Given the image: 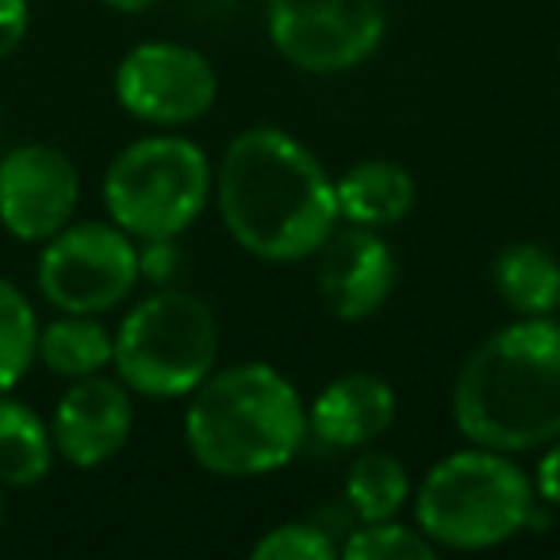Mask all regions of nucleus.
Segmentation results:
<instances>
[{
	"label": "nucleus",
	"instance_id": "nucleus-1",
	"mask_svg": "<svg viewBox=\"0 0 560 560\" xmlns=\"http://www.w3.org/2000/svg\"><path fill=\"white\" fill-rule=\"evenodd\" d=\"M223 226L261 261H304L338 226L335 177L280 127H246L215 170Z\"/></svg>",
	"mask_w": 560,
	"mask_h": 560
},
{
	"label": "nucleus",
	"instance_id": "nucleus-2",
	"mask_svg": "<svg viewBox=\"0 0 560 560\" xmlns=\"http://www.w3.org/2000/svg\"><path fill=\"white\" fill-rule=\"evenodd\" d=\"M453 422L472 445L529 453L560 438V319L518 315L453 381Z\"/></svg>",
	"mask_w": 560,
	"mask_h": 560
},
{
	"label": "nucleus",
	"instance_id": "nucleus-3",
	"mask_svg": "<svg viewBox=\"0 0 560 560\" xmlns=\"http://www.w3.org/2000/svg\"><path fill=\"white\" fill-rule=\"evenodd\" d=\"M307 438V407L292 381L265 361L211 369L185 411L196 465L226 480H254L292 465Z\"/></svg>",
	"mask_w": 560,
	"mask_h": 560
},
{
	"label": "nucleus",
	"instance_id": "nucleus-4",
	"mask_svg": "<svg viewBox=\"0 0 560 560\" xmlns=\"http://www.w3.org/2000/svg\"><path fill=\"white\" fill-rule=\"evenodd\" d=\"M534 518V480L511 453L468 445L422 476L415 488V526L438 549L480 552L511 541Z\"/></svg>",
	"mask_w": 560,
	"mask_h": 560
},
{
	"label": "nucleus",
	"instance_id": "nucleus-5",
	"mask_svg": "<svg viewBox=\"0 0 560 560\" xmlns=\"http://www.w3.org/2000/svg\"><path fill=\"white\" fill-rule=\"evenodd\" d=\"M219 361V319L196 292L158 289L112 335V365L127 392L150 399L192 396Z\"/></svg>",
	"mask_w": 560,
	"mask_h": 560
},
{
	"label": "nucleus",
	"instance_id": "nucleus-6",
	"mask_svg": "<svg viewBox=\"0 0 560 560\" xmlns=\"http://www.w3.org/2000/svg\"><path fill=\"white\" fill-rule=\"evenodd\" d=\"M211 188L215 173L192 139L147 135L112 158L104 173V208L131 238H177L203 215Z\"/></svg>",
	"mask_w": 560,
	"mask_h": 560
},
{
	"label": "nucleus",
	"instance_id": "nucleus-7",
	"mask_svg": "<svg viewBox=\"0 0 560 560\" xmlns=\"http://www.w3.org/2000/svg\"><path fill=\"white\" fill-rule=\"evenodd\" d=\"M139 249L116 223H66L39 254V289L66 315H104L139 284Z\"/></svg>",
	"mask_w": 560,
	"mask_h": 560
},
{
	"label": "nucleus",
	"instance_id": "nucleus-8",
	"mask_svg": "<svg viewBox=\"0 0 560 560\" xmlns=\"http://www.w3.org/2000/svg\"><path fill=\"white\" fill-rule=\"evenodd\" d=\"M265 27L289 66L335 78L381 50L388 9L384 0H269Z\"/></svg>",
	"mask_w": 560,
	"mask_h": 560
},
{
	"label": "nucleus",
	"instance_id": "nucleus-9",
	"mask_svg": "<svg viewBox=\"0 0 560 560\" xmlns=\"http://www.w3.org/2000/svg\"><path fill=\"white\" fill-rule=\"evenodd\" d=\"M215 66L185 43H142L116 66V101L150 127H185L215 108Z\"/></svg>",
	"mask_w": 560,
	"mask_h": 560
},
{
	"label": "nucleus",
	"instance_id": "nucleus-10",
	"mask_svg": "<svg viewBox=\"0 0 560 560\" xmlns=\"http://www.w3.org/2000/svg\"><path fill=\"white\" fill-rule=\"evenodd\" d=\"M81 177L70 154L27 142L0 158V223L20 242H47L73 219Z\"/></svg>",
	"mask_w": 560,
	"mask_h": 560
},
{
	"label": "nucleus",
	"instance_id": "nucleus-11",
	"mask_svg": "<svg viewBox=\"0 0 560 560\" xmlns=\"http://www.w3.org/2000/svg\"><path fill=\"white\" fill-rule=\"evenodd\" d=\"M319 269H315V289L335 319L365 323L388 304L396 289V254L373 226H342L330 231L319 249Z\"/></svg>",
	"mask_w": 560,
	"mask_h": 560
},
{
	"label": "nucleus",
	"instance_id": "nucleus-12",
	"mask_svg": "<svg viewBox=\"0 0 560 560\" xmlns=\"http://www.w3.org/2000/svg\"><path fill=\"white\" fill-rule=\"evenodd\" d=\"M135 430V407L124 381L81 376L62 392L50 419V438L62 460L73 468H101L127 445Z\"/></svg>",
	"mask_w": 560,
	"mask_h": 560
},
{
	"label": "nucleus",
	"instance_id": "nucleus-13",
	"mask_svg": "<svg viewBox=\"0 0 560 560\" xmlns=\"http://www.w3.org/2000/svg\"><path fill=\"white\" fill-rule=\"evenodd\" d=\"M396 388L376 373H342L307 407V430L330 450H365L396 422Z\"/></svg>",
	"mask_w": 560,
	"mask_h": 560
},
{
	"label": "nucleus",
	"instance_id": "nucleus-14",
	"mask_svg": "<svg viewBox=\"0 0 560 560\" xmlns=\"http://www.w3.org/2000/svg\"><path fill=\"white\" fill-rule=\"evenodd\" d=\"M415 196L419 188H415L411 170L392 158H365L335 180L338 219L373 226V231L404 223L415 208Z\"/></svg>",
	"mask_w": 560,
	"mask_h": 560
},
{
	"label": "nucleus",
	"instance_id": "nucleus-15",
	"mask_svg": "<svg viewBox=\"0 0 560 560\" xmlns=\"http://www.w3.org/2000/svg\"><path fill=\"white\" fill-rule=\"evenodd\" d=\"M491 284L514 315L560 312V261L534 242L506 246L491 265Z\"/></svg>",
	"mask_w": 560,
	"mask_h": 560
},
{
	"label": "nucleus",
	"instance_id": "nucleus-16",
	"mask_svg": "<svg viewBox=\"0 0 560 560\" xmlns=\"http://www.w3.org/2000/svg\"><path fill=\"white\" fill-rule=\"evenodd\" d=\"M55 465V438L50 427L20 399L0 392V483L32 488Z\"/></svg>",
	"mask_w": 560,
	"mask_h": 560
},
{
	"label": "nucleus",
	"instance_id": "nucleus-17",
	"mask_svg": "<svg viewBox=\"0 0 560 560\" xmlns=\"http://www.w3.org/2000/svg\"><path fill=\"white\" fill-rule=\"evenodd\" d=\"M35 358L50 373L66 376V381L104 373V365H112V330L104 323H96L93 315L62 312V319L39 327V350H35Z\"/></svg>",
	"mask_w": 560,
	"mask_h": 560
},
{
	"label": "nucleus",
	"instance_id": "nucleus-18",
	"mask_svg": "<svg viewBox=\"0 0 560 560\" xmlns=\"http://www.w3.org/2000/svg\"><path fill=\"white\" fill-rule=\"evenodd\" d=\"M411 499V476L404 460L384 450H369L346 472V503L358 514V522H384L396 518Z\"/></svg>",
	"mask_w": 560,
	"mask_h": 560
},
{
	"label": "nucleus",
	"instance_id": "nucleus-19",
	"mask_svg": "<svg viewBox=\"0 0 560 560\" xmlns=\"http://www.w3.org/2000/svg\"><path fill=\"white\" fill-rule=\"evenodd\" d=\"M39 350V319L24 292L0 277V392L16 388Z\"/></svg>",
	"mask_w": 560,
	"mask_h": 560
},
{
	"label": "nucleus",
	"instance_id": "nucleus-20",
	"mask_svg": "<svg viewBox=\"0 0 560 560\" xmlns=\"http://www.w3.org/2000/svg\"><path fill=\"white\" fill-rule=\"evenodd\" d=\"M342 557L350 560H434L438 545L422 534L419 526H404L396 518L384 522H361L350 541L342 545Z\"/></svg>",
	"mask_w": 560,
	"mask_h": 560
},
{
	"label": "nucleus",
	"instance_id": "nucleus-21",
	"mask_svg": "<svg viewBox=\"0 0 560 560\" xmlns=\"http://www.w3.org/2000/svg\"><path fill=\"white\" fill-rule=\"evenodd\" d=\"M249 557L257 560H335L338 545L315 522H284L272 526L265 537H257Z\"/></svg>",
	"mask_w": 560,
	"mask_h": 560
},
{
	"label": "nucleus",
	"instance_id": "nucleus-22",
	"mask_svg": "<svg viewBox=\"0 0 560 560\" xmlns=\"http://www.w3.org/2000/svg\"><path fill=\"white\" fill-rule=\"evenodd\" d=\"M32 27V9L27 0H0V58H9Z\"/></svg>",
	"mask_w": 560,
	"mask_h": 560
},
{
	"label": "nucleus",
	"instance_id": "nucleus-23",
	"mask_svg": "<svg viewBox=\"0 0 560 560\" xmlns=\"http://www.w3.org/2000/svg\"><path fill=\"white\" fill-rule=\"evenodd\" d=\"M534 491L541 503L560 506V438L541 445V460H537V472H534Z\"/></svg>",
	"mask_w": 560,
	"mask_h": 560
},
{
	"label": "nucleus",
	"instance_id": "nucleus-24",
	"mask_svg": "<svg viewBox=\"0 0 560 560\" xmlns=\"http://www.w3.org/2000/svg\"><path fill=\"white\" fill-rule=\"evenodd\" d=\"M108 9H116V12H127V16H135V12H147V9H154L158 0H104Z\"/></svg>",
	"mask_w": 560,
	"mask_h": 560
},
{
	"label": "nucleus",
	"instance_id": "nucleus-25",
	"mask_svg": "<svg viewBox=\"0 0 560 560\" xmlns=\"http://www.w3.org/2000/svg\"><path fill=\"white\" fill-rule=\"evenodd\" d=\"M0 518H4V499H0Z\"/></svg>",
	"mask_w": 560,
	"mask_h": 560
}]
</instances>
